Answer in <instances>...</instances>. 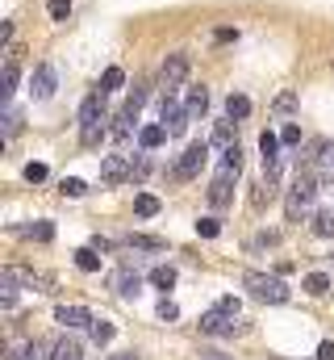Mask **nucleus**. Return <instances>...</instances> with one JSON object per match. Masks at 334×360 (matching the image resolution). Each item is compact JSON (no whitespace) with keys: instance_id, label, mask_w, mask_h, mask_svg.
<instances>
[{"instance_id":"f257e3e1","label":"nucleus","mask_w":334,"mask_h":360,"mask_svg":"<svg viewBox=\"0 0 334 360\" xmlns=\"http://www.w3.org/2000/svg\"><path fill=\"white\" fill-rule=\"evenodd\" d=\"M239 172H243V151H239V143H234V147L222 151V172H218L213 184H209V201H213V205H230Z\"/></svg>"},{"instance_id":"f03ea898","label":"nucleus","mask_w":334,"mask_h":360,"mask_svg":"<svg viewBox=\"0 0 334 360\" xmlns=\"http://www.w3.org/2000/svg\"><path fill=\"white\" fill-rule=\"evenodd\" d=\"M105 122H109V117H105V92L84 96V105H80V143L84 147H96V143L109 134Z\"/></svg>"},{"instance_id":"7ed1b4c3","label":"nucleus","mask_w":334,"mask_h":360,"mask_svg":"<svg viewBox=\"0 0 334 360\" xmlns=\"http://www.w3.org/2000/svg\"><path fill=\"white\" fill-rule=\"evenodd\" d=\"M314 193H318V172H301L297 168V180H293V188H288V201H284V214H288V222H297L301 214H309V205H314Z\"/></svg>"},{"instance_id":"20e7f679","label":"nucleus","mask_w":334,"mask_h":360,"mask_svg":"<svg viewBox=\"0 0 334 360\" xmlns=\"http://www.w3.org/2000/svg\"><path fill=\"white\" fill-rule=\"evenodd\" d=\"M201 331H205V335H234V331H243V327H239V302H234V297H222V302L201 319Z\"/></svg>"},{"instance_id":"39448f33","label":"nucleus","mask_w":334,"mask_h":360,"mask_svg":"<svg viewBox=\"0 0 334 360\" xmlns=\"http://www.w3.org/2000/svg\"><path fill=\"white\" fill-rule=\"evenodd\" d=\"M243 285L250 289V297H259V302H272V306L288 302V285L280 276H272V272H247Z\"/></svg>"},{"instance_id":"423d86ee","label":"nucleus","mask_w":334,"mask_h":360,"mask_svg":"<svg viewBox=\"0 0 334 360\" xmlns=\"http://www.w3.org/2000/svg\"><path fill=\"white\" fill-rule=\"evenodd\" d=\"M205 160H209V143H188V147H184V155H180V164H175V180L201 176Z\"/></svg>"},{"instance_id":"0eeeda50","label":"nucleus","mask_w":334,"mask_h":360,"mask_svg":"<svg viewBox=\"0 0 334 360\" xmlns=\"http://www.w3.org/2000/svg\"><path fill=\"white\" fill-rule=\"evenodd\" d=\"M184 80H188V55H167L163 72H159V84H163V92H175Z\"/></svg>"},{"instance_id":"6e6552de","label":"nucleus","mask_w":334,"mask_h":360,"mask_svg":"<svg viewBox=\"0 0 334 360\" xmlns=\"http://www.w3.org/2000/svg\"><path fill=\"white\" fill-rule=\"evenodd\" d=\"M159 113H163V126H167V134H171V139H175V134H184V130H188V122H192V113H188V109H180V105L171 101V92L163 96V109H159Z\"/></svg>"},{"instance_id":"1a4fd4ad","label":"nucleus","mask_w":334,"mask_h":360,"mask_svg":"<svg viewBox=\"0 0 334 360\" xmlns=\"http://www.w3.org/2000/svg\"><path fill=\"white\" fill-rule=\"evenodd\" d=\"M130 172H134V160L130 155H105V164H100V176L109 180V184L130 180Z\"/></svg>"},{"instance_id":"9d476101","label":"nucleus","mask_w":334,"mask_h":360,"mask_svg":"<svg viewBox=\"0 0 334 360\" xmlns=\"http://www.w3.org/2000/svg\"><path fill=\"white\" fill-rule=\"evenodd\" d=\"M55 323H63L67 331H76V327H92V314L84 306H59L55 310Z\"/></svg>"},{"instance_id":"9b49d317","label":"nucleus","mask_w":334,"mask_h":360,"mask_svg":"<svg viewBox=\"0 0 334 360\" xmlns=\"http://www.w3.org/2000/svg\"><path fill=\"white\" fill-rule=\"evenodd\" d=\"M55 84H59V76H55V68H51V63H42V68L34 72V96H38V101H46V96H55Z\"/></svg>"},{"instance_id":"f8f14e48","label":"nucleus","mask_w":334,"mask_h":360,"mask_svg":"<svg viewBox=\"0 0 334 360\" xmlns=\"http://www.w3.org/2000/svg\"><path fill=\"white\" fill-rule=\"evenodd\" d=\"M309 172H318V180H334V143H322V147H318Z\"/></svg>"},{"instance_id":"ddd939ff","label":"nucleus","mask_w":334,"mask_h":360,"mask_svg":"<svg viewBox=\"0 0 334 360\" xmlns=\"http://www.w3.org/2000/svg\"><path fill=\"white\" fill-rule=\"evenodd\" d=\"M46 352H51V348H46L42 340H29V344H21V348H13V352H8V360H51Z\"/></svg>"},{"instance_id":"4468645a","label":"nucleus","mask_w":334,"mask_h":360,"mask_svg":"<svg viewBox=\"0 0 334 360\" xmlns=\"http://www.w3.org/2000/svg\"><path fill=\"white\" fill-rule=\"evenodd\" d=\"M134 122H138V113L130 105H121V113L113 117V139H130L134 134Z\"/></svg>"},{"instance_id":"2eb2a0df","label":"nucleus","mask_w":334,"mask_h":360,"mask_svg":"<svg viewBox=\"0 0 334 360\" xmlns=\"http://www.w3.org/2000/svg\"><path fill=\"white\" fill-rule=\"evenodd\" d=\"M13 55H17V51H13ZM13 55L4 59V72H0V96H4V101L17 92V59H13Z\"/></svg>"},{"instance_id":"dca6fc26","label":"nucleus","mask_w":334,"mask_h":360,"mask_svg":"<svg viewBox=\"0 0 334 360\" xmlns=\"http://www.w3.org/2000/svg\"><path fill=\"white\" fill-rule=\"evenodd\" d=\"M259 151H263V164H280V134L263 130L259 134Z\"/></svg>"},{"instance_id":"f3484780","label":"nucleus","mask_w":334,"mask_h":360,"mask_svg":"<svg viewBox=\"0 0 334 360\" xmlns=\"http://www.w3.org/2000/svg\"><path fill=\"white\" fill-rule=\"evenodd\" d=\"M226 117H230V122H243V117H250V101L243 96V92H230V101H226Z\"/></svg>"},{"instance_id":"a211bd4d","label":"nucleus","mask_w":334,"mask_h":360,"mask_svg":"<svg viewBox=\"0 0 334 360\" xmlns=\"http://www.w3.org/2000/svg\"><path fill=\"white\" fill-rule=\"evenodd\" d=\"M138 143H142L147 151L163 147V143H167V126H142V130H138Z\"/></svg>"},{"instance_id":"6ab92c4d","label":"nucleus","mask_w":334,"mask_h":360,"mask_svg":"<svg viewBox=\"0 0 334 360\" xmlns=\"http://www.w3.org/2000/svg\"><path fill=\"white\" fill-rule=\"evenodd\" d=\"M305 293H309V297H326V293H330V276H326V272H309V276H305Z\"/></svg>"},{"instance_id":"aec40b11","label":"nucleus","mask_w":334,"mask_h":360,"mask_svg":"<svg viewBox=\"0 0 334 360\" xmlns=\"http://www.w3.org/2000/svg\"><path fill=\"white\" fill-rule=\"evenodd\" d=\"M134 214H138V218H155V214H159V197L138 193V197H134Z\"/></svg>"},{"instance_id":"412c9836","label":"nucleus","mask_w":334,"mask_h":360,"mask_svg":"<svg viewBox=\"0 0 334 360\" xmlns=\"http://www.w3.org/2000/svg\"><path fill=\"white\" fill-rule=\"evenodd\" d=\"M84 352H80V344L76 340H59L55 348H51V360H80Z\"/></svg>"},{"instance_id":"4be33fe9","label":"nucleus","mask_w":334,"mask_h":360,"mask_svg":"<svg viewBox=\"0 0 334 360\" xmlns=\"http://www.w3.org/2000/svg\"><path fill=\"white\" fill-rule=\"evenodd\" d=\"M184 109H188L192 117H201V113L209 109V92H205V89H192V92H188V105H184Z\"/></svg>"},{"instance_id":"5701e85b","label":"nucleus","mask_w":334,"mask_h":360,"mask_svg":"<svg viewBox=\"0 0 334 360\" xmlns=\"http://www.w3.org/2000/svg\"><path fill=\"white\" fill-rule=\"evenodd\" d=\"M76 264H80V272H100V256H96V248H80V252H76Z\"/></svg>"},{"instance_id":"b1692460","label":"nucleus","mask_w":334,"mask_h":360,"mask_svg":"<svg viewBox=\"0 0 334 360\" xmlns=\"http://www.w3.org/2000/svg\"><path fill=\"white\" fill-rule=\"evenodd\" d=\"M213 147H222V151L234 147V126H230V122H218V126H213Z\"/></svg>"},{"instance_id":"393cba45","label":"nucleus","mask_w":334,"mask_h":360,"mask_svg":"<svg viewBox=\"0 0 334 360\" xmlns=\"http://www.w3.org/2000/svg\"><path fill=\"white\" fill-rule=\"evenodd\" d=\"M126 84V72L121 68H109L105 76H100V92H113V89H121Z\"/></svg>"},{"instance_id":"a878e982","label":"nucleus","mask_w":334,"mask_h":360,"mask_svg":"<svg viewBox=\"0 0 334 360\" xmlns=\"http://www.w3.org/2000/svg\"><path fill=\"white\" fill-rule=\"evenodd\" d=\"M151 285H159V289H171V285H175V269H171V264H159V269L151 272Z\"/></svg>"},{"instance_id":"bb28decb","label":"nucleus","mask_w":334,"mask_h":360,"mask_svg":"<svg viewBox=\"0 0 334 360\" xmlns=\"http://www.w3.org/2000/svg\"><path fill=\"white\" fill-rule=\"evenodd\" d=\"M314 235H322V239H334V214H330V210L314 218Z\"/></svg>"},{"instance_id":"cd10ccee","label":"nucleus","mask_w":334,"mask_h":360,"mask_svg":"<svg viewBox=\"0 0 334 360\" xmlns=\"http://www.w3.org/2000/svg\"><path fill=\"white\" fill-rule=\"evenodd\" d=\"M130 248H142V252H163V239H151V235H130Z\"/></svg>"},{"instance_id":"c85d7f7f","label":"nucleus","mask_w":334,"mask_h":360,"mask_svg":"<svg viewBox=\"0 0 334 360\" xmlns=\"http://www.w3.org/2000/svg\"><path fill=\"white\" fill-rule=\"evenodd\" d=\"M92 340H96V344H109V340H113V323L92 319Z\"/></svg>"},{"instance_id":"c756f323","label":"nucleus","mask_w":334,"mask_h":360,"mask_svg":"<svg viewBox=\"0 0 334 360\" xmlns=\"http://www.w3.org/2000/svg\"><path fill=\"white\" fill-rule=\"evenodd\" d=\"M117 293H138V272H117Z\"/></svg>"},{"instance_id":"7c9ffc66","label":"nucleus","mask_w":334,"mask_h":360,"mask_svg":"<svg viewBox=\"0 0 334 360\" xmlns=\"http://www.w3.org/2000/svg\"><path fill=\"white\" fill-rule=\"evenodd\" d=\"M21 235H29V239H42V243H46V239H55V226H51V222H38V226H25Z\"/></svg>"},{"instance_id":"2f4dec72","label":"nucleus","mask_w":334,"mask_h":360,"mask_svg":"<svg viewBox=\"0 0 334 360\" xmlns=\"http://www.w3.org/2000/svg\"><path fill=\"white\" fill-rule=\"evenodd\" d=\"M59 193H63V197H84V193H88V184L76 180V176H67L63 184H59Z\"/></svg>"},{"instance_id":"473e14b6","label":"nucleus","mask_w":334,"mask_h":360,"mask_svg":"<svg viewBox=\"0 0 334 360\" xmlns=\"http://www.w3.org/2000/svg\"><path fill=\"white\" fill-rule=\"evenodd\" d=\"M155 314H159V319H163V323H175V319H180V306H175V302H171V297H163V302H159V306H155Z\"/></svg>"},{"instance_id":"72a5a7b5","label":"nucleus","mask_w":334,"mask_h":360,"mask_svg":"<svg viewBox=\"0 0 334 360\" xmlns=\"http://www.w3.org/2000/svg\"><path fill=\"white\" fill-rule=\"evenodd\" d=\"M17 130H21V113H17V109H8V113H4V139H13Z\"/></svg>"},{"instance_id":"f704fd0d","label":"nucleus","mask_w":334,"mask_h":360,"mask_svg":"<svg viewBox=\"0 0 334 360\" xmlns=\"http://www.w3.org/2000/svg\"><path fill=\"white\" fill-rule=\"evenodd\" d=\"M46 8H51V17H55V21H67V13H72V0H51Z\"/></svg>"},{"instance_id":"c9c22d12","label":"nucleus","mask_w":334,"mask_h":360,"mask_svg":"<svg viewBox=\"0 0 334 360\" xmlns=\"http://www.w3.org/2000/svg\"><path fill=\"white\" fill-rule=\"evenodd\" d=\"M196 231H201L205 239H213V235L222 231V222H218V218H201V222H196Z\"/></svg>"},{"instance_id":"e433bc0d","label":"nucleus","mask_w":334,"mask_h":360,"mask_svg":"<svg viewBox=\"0 0 334 360\" xmlns=\"http://www.w3.org/2000/svg\"><path fill=\"white\" fill-rule=\"evenodd\" d=\"M280 143L297 147V143H301V126H284V130H280Z\"/></svg>"},{"instance_id":"4c0bfd02","label":"nucleus","mask_w":334,"mask_h":360,"mask_svg":"<svg viewBox=\"0 0 334 360\" xmlns=\"http://www.w3.org/2000/svg\"><path fill=\"white\" fill-rule=\"evenodd\" d=\"M25 180H46V164H25Z\"/></svg>"},{"instance_id":"58836bf2","label":"nucleus","mask_w":334,"mask_h":360,"mask_svg":"<svg viewBox=\"0 0 334 360\" xmlns=\"http://www.w3.org/2000/svg\"><path fill=\"white\" fill-rule=\"evenodd\" d=\"M147 172H151V164H147V160H134V172H130V180H142Z\"/></svg>"},{"instance_id":"ea45409f","label":"nucleus","mask_w":334,"mask_h":360,"mask_svg":"<svg viewBox=\"0 0 334 360\" xmlns=\"http://www.w3.org/2000/svg\"><path fill=\"white\" fill-rule=\"evenodd\" d=\"M293 105H297V96H293V92H284V96H280V101H276V109H280V113H288V109H293Z\"/></svg>"},{"instance_id":"a19ab883","label":"nucleus","mask_w":334,"mask_h":360,"mask_svg":"<svg viewBox=\"0 0 334 360\" xmlns=\"http://www.w3.org/2000/svg\"><path fill=\"white\" fill-rule=\"evenodd\" d=\"M318 360H334V340H326V344L318 348Z\"/></svg>"},{"instance_id":"79ce46f5","label":"nucleus","mask_w":334,"mask_h":360,"mask_svg":"<svg viewBox=\"0 0 334 360\" xmlns=\"http://www.w3.org/2000/svg\"><path fill=\"white\" fill-rule=\"evenodd\" d=\"M113 360H138V356H134V352H126V356H113Z\"/></svg>"},{"instance_id":"37998d69","label":"nucleus","mask_w":334,"mask_h":360,"mask_svg":"<svg viewBox=\"0 0 334 360\" xmlns=\"http://www.w3.org/2000/svg\"><path fill=\"white\" fill-rule=\"evenodd\" d=\"M213 360H218V356H213Z\"/></svg>"}]
</instances>
